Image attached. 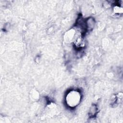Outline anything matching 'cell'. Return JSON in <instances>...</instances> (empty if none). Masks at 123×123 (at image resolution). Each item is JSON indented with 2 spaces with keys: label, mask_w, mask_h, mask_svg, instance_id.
Here are the masks:
<instances>
[{
  "label": "cell",
  "mask_w": 123,
  "mask_h": 123,
  "mask_svg": "<svg viewBox=\"0 0 123 123\" xmlns=\"http://www.w3.org/2000/svg\"><path fill=\"white\" fill-rule=\"evenodd\" d=\"M81 94L79 92L75 90L70 91L66 97V101L69 107L73 108L76 106L80 102Z\"/></svg>",
  "instance_id": "cell-1"
},
{
  "label": "cell",
  "mask_w": 123,
  "mask_h": 123,
  "mask_svg": "<svg viewBox=\"0 0 123 123\" xmlns=\"http://www.w3.org/2000/svg\"><path fill=\"white\" fill-rule=\"evenodd\" d=\"M73 42L77 49H81L85 46V41L82 32L77 30L74 35Z\"/></svg>",
  "instance_id": "cell-2"
},
{
  "label": "cell",
  "mask_w": 123,
  "mask_h": 123,
  "mask_svg": "<svg viewBox=\"0 0 123 123\" xmlns=\"http://www.w3.org/2000/svg\"><path fill=\"white\" fill-rule=\"evenodd\" d=\"M86 29L87 30H92L95 25V20L93 17H89L85 20Z\"/></svg>",
  "instance_id": "cell-3"
},
{
  "label": "cell",
  "mask_w": 123,
  "mask_h": 123,
  "mask_svg": "<svg viewBox=\"0 0 123 123\" xmlns=\"http://www.w3.org/2000/svg\"><path fill=\"white\" fill-rule=\"evenodd\" d=\"M98 111V109L97 106L96 104H92L89 109L88 114L91 117L93 118L97 114Z\"/></svg>",
  "instance_id": "cell-4"
}]
</instances>
